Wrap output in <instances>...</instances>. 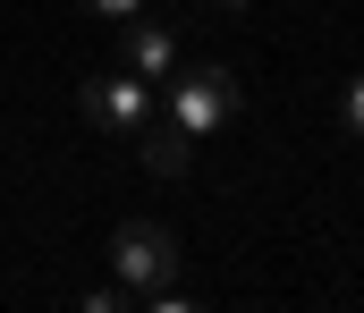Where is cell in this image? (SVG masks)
I'll return each instance as SVG.
<instances>
[{"label":"cell","instance_id":"7","mask_svg":"<svg viewBox=\"0 0 364 313\" xmlns=\"http://www.w3.org/2000/svg\"><path fill=\"white\" fill-rule=\"evenodd\" d=\"M77 305H85V313H119V305H136V297H127V288H119V280H110V288H85V297H77Z\"/></svg>","mask_w":364,"mask_h":313},{"label":"cell","instance_id":"6","mask_svg":"<svg viewBox=\"0 0 364 313\" xmlns=\"http://www.w3.org/2000/svg\"><path fill=\"white\" fill-rule=\"evenodd\" d=\"M339 119H348V136L364 144V68L348 77V94H339Z\"/></svg>","mask_w":364,"mask_h":313},{"label":"cell","instance_id":"2","mask_svg":"<svg viewBox=\"0 0 364 313\" xmlns=\"http://www.w3.org/2000/svg\"><path fill=\"white\" fill-rule=\"evenodd\" d=\"M161 119H178L186 136L229 127V119H237V77L212 68V60H178V68H170V110H161Z\"/></svg>","mask_w":364,"mask_h":313},{"label":"cell","instance_id":"5","mask_svg":"<svg viewBox=\"0 0 364 313\" xmlns=\"http://www.w3.org/2000/svg\"><path fill=\"white\" fill-rule=\"evenodd\" d=\"M186 144H195V136H186L178 119H161V110L136 127V153H144V170H161V178H178V170H186Z\"/></svg>","mask_w":364,"mask_h":313},{"label":"cell","instance_id":"9","mask_svg":"<svg viewBox=\"0 0 364 313\" xmlns=\"http://www.w3.org/2000/svg\"><path fill=\"white\" fill-rule=\"evenodd\" d=\"M220 9H246V0H220Z\"/></svg>","mask_w":364,"mask_h":313},{"label":"cell","instance_id":"4","mask_svg":"<svg viewBox=\"0 0 364 313\" xmlns=\"http://www.w3.org/2000/svg\"><path fill=\"white\" fill-rule=\"evenodd\" d=\"M110 51H119V68H136L144 85H153V77H170V68L186 60L178 34H170L161 17H144V9H136V17H119V43H110Z\"/></svg>","mask_w":364,"mask_h":313},{"label":"cell","instance_id":"3","mask_svg":"<svg viewBox=\"0 0 364 313\" xmlns=\"http://www.w3.org/2000/svg\"><path fill=\"white\" fill-rule=\"evenodd\" d=\"M85 119L102 136H136L144 119H153V85L136 77V68H110V77H85Z\"/></svg>","mask_w":364,"mask_h":313},{"label":"cell","instance_id":"1","mask_svg":"<svg viewBox=\"0 0 364 313\" xmlns=\"http://www.w3.org/2000/svg\"><path fill=\"white\" fill-rule=\"evenodd\" d=\"M110 271H119V288H127L136 305H153V297L178 288V237H170L161 220H119V237H110Z\"/></svg>","mask_w":364,"mask_h":313},{"label":"cell","instance_id":"8","mask_svg":"<svg viewBox=\"0 0 364 313\" xmlns=\"http://www.w3.org/2000/svg\"><path fill=\"white\" fill-rule=\"evenodd\" d=\"M77 9H93V17H110V26H119V17H136L144 0H77Z\"/></svg>","mask_w":364,"mask_h":313}]
</instances>
